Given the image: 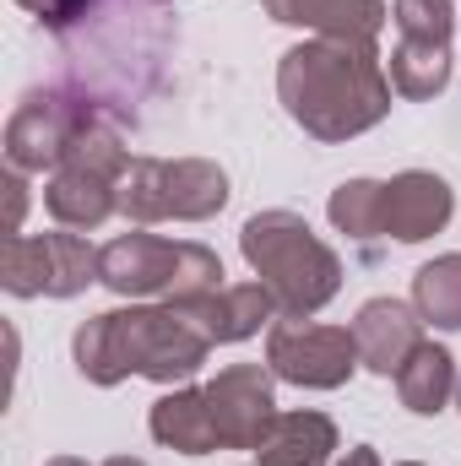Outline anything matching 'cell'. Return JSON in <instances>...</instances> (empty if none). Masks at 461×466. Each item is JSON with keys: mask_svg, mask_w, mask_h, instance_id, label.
<instances>
[{"mask_svg": "<svg viewBox=\"0 0 461 466\" xmlns=\"http://www.w3.org/2000/svg\"><path fill=\"white\" fill-rule=\"evenodd\" d=\"M229 207V174L207 157H136L119 185L130 223H207Z\"/></svg>", "mask_w": 461, "mask_h": 466, "instance_id": "52a82bcc", "label": "cell"}, {"mask_svg": "<svg viewBox=\"0 0 461 466\" xmlns=\"http://www.w3.org/2000/svg\"><path fill=\"white\" fill-rule=\"evenodd\" d=\"M396 38H429L451 44L456 38V0H391Z\"/></svg>", "mask_w": 461, "mask_h": 466, "instance_id": "7402d4cb", "label": "cell"}, {"mask_svg": "<svg viewBox=\"0 0 461 466\" xmlns=\"http://www.w3.org/2000/svg\"><path fill=\"white\" fill-rule=\"evenodd\" d=\"M239 249L250 260V271L271 288L282 320H310L315 309H326L343 288V260L326 238H315V228L299 218V212H255L244 233H239Z\"/></svg>", "mask_w": 461, "mask_h": 466, "instance_id": "277c9868", "label": "cell"}, {"mask_svg": "<svg viewBox=\"0 0 461 466\" xmlns=\"http://www.w3.org/2000/svg\"><path fill=\"white\" fill-rule=\"evenodd\" d=\"M207 407H212L218 445H229V451H261V440L282 418L277 396H271V369H261V363L218 369V380L207 385Z\"/></svg>", "mask_w": 461, "mask_h": 466, "instance_id": "8fae6325", "label": "cell"}, {"mask_svg": "<svg viewBox=\"0 0 461 466\" xmlns=\"http://www.w3.org/2000/svg\"><path fill=\"white\" fill-rule=\"evenodd\" d=\"M98 115H109V109H98L77 87H38V93H27L5 119V163L16 174H44V168L55 174L60 157L71 152V141Z\"/></svg>", "mask_w": 461, "mask_h": 466, "instance_id": "ba28073f", "label": "cell"}, {"mask_svg": "<svg viewBox=\"0 0 461 466\" xmlns=\"http://www.w3.org/2000/svg\"><path fill=\"white\" fill-rule=\"evenodd\" d=\"M456 212V196L440 174L429 168H407L396 179H385V238L396 244H418L429 233H440Z\"/></svg>", "mask_w": 461, "mask_h": 466, "instance_id": "5bb4252c", "label": "cell"}, {"mask_svg": "<svg viewBox=\"0 0 461 466\" xmlns=\"http://www.w3.org/2000/svg\"><path fill=\"white\" fill-rule=\"evenodd\" d=\"M98 255L82 233H11L0 249V288L11 299H77L98 282Z\"/></svg>", "mask_w": 461, "mask_h": 466, "instance_id": "9c48e42d", "label": "cell"}, {"mask_svg": "<svg viewBox=\"0 0 461 466\" xmlns=\"http://www.w3.org/2000/svg\"><path fill=\"white\" fill-rule=\"evenodd\" d=\"M343 466H380V456H374V445H353Z\"/></svg>", "mask_w": 461, "mask_h": 466, "instance_id": "cb8c5ba5", "label": "cell"}, {"mask_svg": "<svg viewBox=\"0 0 461 466\" xmlns=\"http://www.w3.org/2000/svg\"><path fill=\"white\" fill-rule=\"evenodd\" d=\"M402 466H418V461H402Z\"/></svg>", "mask_w": 461, "mask_h": 466, "instance_id": "83f0119b", "label": "cell"}, {"mask_svg": "<svg viewBox=\"0 0 461 466\" xmlns=\"http://www.w3.org/2000/svg\"><path fill=\"white\" fill-rule=\"evenodd\" d=\"M396 396H402V407L418 412V418L446 412V401L456 396V358L440 348V342H424V348L396 369Z\"/></svg>", "mask_w": 461, "mask_h": 466, "instance_id": "ac0fdd59", "label": "cell"}, {"mask_svg": "<svg viewBox=\"0 0 461 466\" xmlns=\"http://www.w3.org/2000/svg\"><path fill=\"white\" fill-rule=\"evenodd\" d=\"M413 309L424 315V326L461 331V255H440L413 277Z\"/></svg>", "mask_w": 461, "mask_h": 466, "instance_id": "ffe728a7", "label": "cell"}, {"mask_svg": "<svg viewBox=\"0 0 461 466\" xmlns=\"http://www.w3.org/2000/svg\"><path fill=\"white\" fill-rule=\"evenodd\" d=\"M271 22L310 27L315 38H347V44H374L385 27V0H261Z\"/></svg>", "mask_w": 461, "mask_h": 466, "instance_id": "9a60e30c", "label": "cell"}, {"mask_svg": "<svg viewBox=\"0 0 461 466\" xmlns=\"http://www.w3.org/2000/svg\"><path fill=\"white\" fill-rule=\"evenodd\" d=\"M49 466H87V461H82V456H55Z\"/></svg>", "mask_w": 461, "mask_h": 466, "instance_id": "d4e9b609", "label": "cell"}, {"mask_svg": "<svg viewBox=\"0 0 461 466\" xmlns=\"http://www.w3.org/2000/svg\"><path fill=\"white\" fill-rule=\"evenodd\" d=\"M130 152L115 115H98L60 157V168L44 185V207L60 228H104L119 212V185L130 174Z\"/></svg>", "mask_w": 461, "mask_h": 466, "instance_id": "8992f818", "label": "cell"}, {"mask_svg": "<svg viewBox=\"0 0 461 466\" xmlns=\"http://www.w3.org/2000/svg\"><path fill=\"white\" fill-rule=\"evenodd\" d=\"M337 451V423L326 412H282L277 429L261 440L255 466H326Z\"/></svg>", "mask_w": 461, "mask_h": 466, "instance_id": "e0dca14e", "label": "cell"}, {"mask_svg": "<svg viewBox=\"0 0 461 466\" xmlns=\"http://www.w3.org/2000/svg\"><path fill=\"white\" fill-rule=\"evenodd\" d=\"M169 11L174 0H93V11L60 33L66 44V87L87 93L98 109L125 125L136 119V104L147 98L163 44H169Z\"/></svg>", "mask_w": 461, "mask_h": 466, "instance_id": "6da1fadb", "label": "cell"}, {"mask_svg": "<svg viewBox=\"0 0 461 466\" xmlns=\"http://www.w3.org/2000/svg\"><path fill=\"white\" fill-rule=\"evenodd\" d=\"M104 466H147V461H136V456H115V461H104Z\"/></svg>", "mask_w": 461, "mask_h": 466, "instance_id": "484cf974", "label": "cell"}, {"mask_svg": "<svg viewBox=\"0 0 461 466\" xmlns=\"http://www.w3.org/2000/svg\"><path fill=\"white\" fill-rule=\"evenodd\" d=\"M152 440L179 451V456H207L218 451V429H212V407H207V385H179L169 390L163 401H152V418H147Z\"/></svg>", "mask_w": 461, "mask_h": 466, "instance_id": "2e32d148", "label": "cell"}, {"mask_svg": "<svg viewBox=\"0 0 461 466\" xmlns=\"http://www.w3.org/2000/svg\"><path fill=\"white\" fill-rule=\"evenodd\" d=\"M385 76H391V93H396V98H407V104L440 98V93H446V82H451V44L396 38Z\"/></svg>", "mask_w": 461, "mask_h": 466, "instance_id": "d6986e66", "label": "cell"}, {"mask_svg": "<svg viewBox=\"0 0 461 466\" xmlns=\"http://www.w3.org/2000/svg\"><path fill=\"white\" fill-rule=\"evenodd\" d=\"M207 337H212V348H223V342H244V337H255L261 326H277V299H271V288L266 282H223L218 293H196V299H174Z\"/></svg>", "mask_w": 461, "mask_h": 466, "instance_id": "4fadbf2b", "label": "cell"}, {"mask_svg": "<svg viewBox=\"0 0 461 466\" xmlns=\"http://www.w3.org/2000/svg\"><path fill=\"white\" fill-rule=\"evenodd\" d=\"M71 352H77L82 380H93V385H119L130 374L179 385L207 363L212 337L169 299V304H130V309L93 315L77 331Z\"/></svg>", "mask_w": 461, "mask_h": 466, "instance_id": "3957f363", "label": "cell"}, {"mask_svg": "<svg viewBox=\"0 0 461 466\" xmlns=\"http://www.w3.org/2000/svg\"><path fill=\"white\" fill-rule=\"evenodd\" d=\"M456 407H461V374H456Z\"/></svg>", "mask_w": 461, "mask_h": 466, "instance_id": "4316f807", "label": "cell"}, {"mask_svg": "<svg viewBox=\"0 0 461 466\" xmlns=\"http://www.w3.org/2000/svg\"><path fill=\"white\" fill-rule=\"evenodd\" d=\"M16 5H22V11H33L55 38H60V33H71V27L93 11V0H16Z\"/></svg>", "mask_w": 461, "mask_h": 466, "instance_id": "603a6c76", "label": "cell"}, {"mask_svg": "<svg viewBox=\"0 0 461 466\" xmlns=\"http://www.w3.org/2000/svg\"><path fill=\"white\" fill-rule=\"evenodd\" d=\"M353 342L358 363L380 380H396V369L424 348V315L402 299H369L353 320Z\"/></svg>", "mask_w": 461, "mask_h": 466, "instance_id": "7c38bea8", "label": "cell"}, {"mask_svg": "<svg viewBox=\"0 0 461 466\" xmlns=\"http://www.w3.org/2000/svg\"><path fill=\"white\" fill-rule=\"evenodd\" d=\"M266 369L299 390H337L358 369L353 326H321V320H277L266 331Z\"/></svg>", "mask_w": 461, "mask_h": 466, "instance_id": "30bf717a", "label": "cell"}, {"mask_svg": "<svg viewBox=\"0 0 461 466\" xmlns=\"http://www.w3.org/2000/svg\"><path fill=\"white\" fill-rule=\"evenodd\" d=\"M332 223L347 233V238H358V244H369V238H385V185L380 179H347L332 190Z\"/></svg>", "mask_w": 461, "mask_h": 466, "instance_id": "44dd1931", "label": "cell"}, {"mask_svg": "<svg viewBox=\"0 0 461 466\" xmlns=\"http://www.w3.org/2000/svg\"><path fill=\"white\" fill-rule=\"evenodd\" d=\"M98 282L119 299H196L223 288V260L196 238L119 233L98 255Z\"/></svg>", "mask_w": 461, "mask_h": 466, "instance_id": "5b68a950", "label": "cell"}, {"mask_svg": "<svg viewBox=\"0 0 461 466\" xmlns=\"http://www.w3.org/2000/svg\"><path fill=\"white\" fill-rule=\"evenodd\" d=\"M277 98L304 136L347 141L391 115V76H385L374 44L310 38L282 55Z\"/></svg>", "mask_w": 461, "mask_h": 466, "instance_id": "7a4b0ae2", "label": "cell"}]
</instances>
